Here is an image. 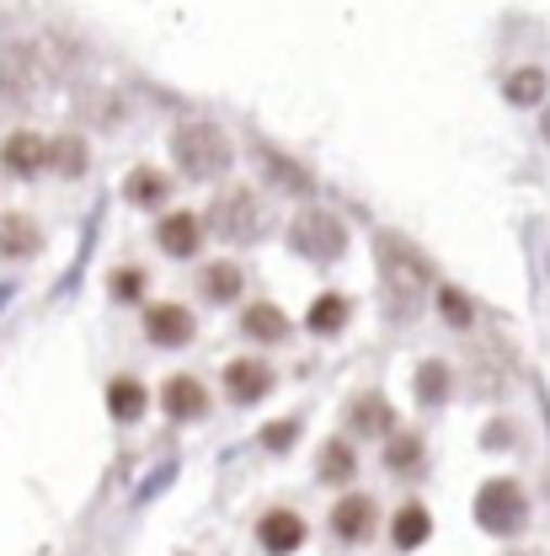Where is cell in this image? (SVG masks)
I'll use <instances>...</instances> for the list:
<instances>
[{"instance_id": "obj_20", "label": "cell", "mask_w": 550, "mask_h": 556, "mask_svg": "<svg viewBox=\"0 0 550 556\" xmlns=\"http://www.w3.org/2000/svg\"><path fill=\"white\" fill-rule=\"evenodd\" d=\"M358 477V460H353V444L347 439H332L321 450V482H353Z\"/></svg>"}, {"instance_id": "obj_3", "label": "cell", "mask_w": 550, "mask_h": 556, "mask_svg": "<svg viewBox=\"0 0 550 556\" xmlns=\"http://www.w3.org/2000/svg\"><path fill=\"white\" fill-rule=\"evenodd\" d=\"M380 274H385V289H391V305L396 311H407V305H417V294L427 289V278H433V268L417 257L407 241H396V236H385L380 241Z\"/></svg>"}, {"instance_id": "obj_14", "label": "cell", "mask_w": 550, "mask_h": 556, "mask_svg": "<svg viewBox=\"0 0 550 556\" xmlns=\"http://www.w3.org/2000/svg\"><path fill=\"white\" fill-rule=\"evenodd\" d=\"M241 332L257 338V343H283V338H289V316H283L278 305H246Z\"/></svg>"}, {"instance_id": "obj_15", "label": "cell", "mask_w": 550, "mask_h": 556, "mask_svg": "<svg viewBox=\"0 0 550 556\" xmlns=\"http://www.w3.org/2000/svg\"><path fill=\"white\" fill-rule=\"evenodd\" d=\"M546 70L540 65H524V70H513V75H508V80H502V91H508V102H513V108H540V102H546Z\"/></svg>"}, {"instance_id": "obj_10", "label": "cell", "mask_w": 550, "mask_h": 556, "mask_svg": "<svg viewBox=\"0 0 550 556\" xmlns=\"http://www.w3.org/2000/svg\"><path fill=\"white\" fill-rule=\"evenodd\" d=\"M155 241H161L166 257H193L199 241H204V225H199V214L177 208V214H166V219L155 225Z\"/></svg>"}, {"instance_id": "obj_28", "label": "cell", "mask_w": 550, "mask_h": 556, "mask_svg": "<svg viewBox=\"0 0 550 556\" xmlns=\"http://www.w3.org/2000/svg\"><path fill=\"white\" fill-rule=\"evenodd\" d=\"M273 172H278V182H289V188H299V193H310V177H305L299 166H289V161H278V155H273Z\"/></svg>"}, {"instance_id": "obj_2", "label": "cell", "mask_w": 550, "mask_h": 556, "mask_svg": "<svg viewBox=\"0 0 550 556\" xmlns=\"http://www.w3.org/2000/svg\"><path fill=\"white\" fill-rule=\"evenodd\" d=\"M476 525L486 535H519L529 525V497L524 486L508 482V477H491V482L476 492Z\"/></svg>"}, {"instance_id": "obj_1", "label": "cell", "mask_w": 550, "mask_h": 556, "mask_svg": "<svg viewBox=\"0 0 550 556\" xmlns=\"http://www.w3.org/2000/svg\"><path fill=\"white\" fill-rule=\"evenodd\" d=\"M171 155H177V166H182L188 177H199V182H214V177L230 172V139L219 135L214 124H182V129L171 135Z\"/></svg>"}, {"instance_id": "obj_19", "label": "cell", "mask_w": 550, "mask_h": 556, "mask_svg": "<svg viewBox=\"0 0 550 556\" xmlns=\"http://www.w3.org/2000/svg\"><path fill=\"white\" fill-rule=\"evenodd\" d=\"M353 428L358 433H396V417H391V407L380 396H358L353 402Z\"/></svg>"}, {"instance_id": "obj_17", "label": "cell", "mask_w": 550, "mask_h": 556, "mask_svg": "<svg viewBox=\"0 0 550 556\" xmlns=\"http://www.w3.org/2000/svg\"><path fill=\"white\" fill-rule=\"evenodd\" d=\"M199 289H204L214 305L241 300V263H208L204 274H199Z\"/></svg>"}, {"instance_id": "obj_8", "label": "cell", "mask_w": 550, "mask_h": 556, "mask_svg": "<svg viewBox=\"0 0 550 556\" xmlns=\"http://www.w3.org/2000/svg\"><path fill=\"white\" fill-rule=\"evenodd\" d=\"M374 525H380V508H374L369 492H347L343 503L332 508V530H337L343 541H369Z\"/></svg>"}, {"instance_id": "obj_13", "label": "cell", "mask_w": 550, "mask_h": 556, "mask_svg": "<svg viewBox=\"0 0 550 556\" xmlns=\"http://www.w3.org/2000/svg\"><path fill=\"white\" fill-rule=\"evenodd\" d=\"M161 407H166L171 417H204L208 413L204 380H193V375H171L166 391H161Z\"/></svg>"}, {"instance_id": "obj_12", "label": "cell", "mask_w": 550, "mask_h": 556, "mask_svg": "<svg viewBox=\"0 0 550 556\" xmlns=\"http://www.w3.org/2000/svg\"><path fill=\"white\" fill-rule=\"evenodd\" d=\"M38 247H43V230L27 214H5L0 219V257L5 263H27V257H38Z\"/></svg>"}, {"instance_id": "obj_9", "label": "cell", "mask_w": 550, "mask_h": 556, "mask_svg": "<svg viewBox=\"0 0 550 556\" xmlns=\"http://www.w3.org/2000/svg\"><path fill=\"white\" fill-rule=\"evenodd\" d=\"M225 391H230L235 402H263V396L273 391V369H268L263 358H230V364H225Z\"/></svg>"}, {"instance_id": "obj_7", "label": "cell", "mask_w": 550, "mask_h": 556, "mask_svg": "<svg viewBox=\"0 0 550 556\" xmlns=\"http://www.w3.org/2000/svg\"><path fill=\"white\" fill-rule=\"evenodd\" d=\"M257 541H263V552H268V556L299 552V546H305V519H299L294 508H273V514H263Z\"/></svg>"}, {"instance_id": "obj_26", "label": "cell", "mask_w": 550, "mask_h": 556, "mask_svg": "<svg viewBox=\"0 0 550 556\" xmlns=\"http://www.w3.org/2000/svg\"><path fill=\"white\" fill-rule=\"evenodd\" d=\"M438 311H444L449 327H465V321H471V300H465L460 289H444V294H438Z\"/></svg>"}, {"instance_id": "obj_5", "label": "cell", "mask_w": 550, "mask_h": 556, "mask_svg": "<svg viewBox=\"0 0 550 556\" xmlns=\"http://www.w3.org/2000/svg\"><path fill=\"white\" fill-rule=\"evenodd\" d=\"M0 166H5L11 177H38V172L49 166V139L33 135V129L5 135V144H0Z\"/></svg>"}, {"instance_id": "obj_24", "label": "cell", "mask_w": 550, "mask_h": 556, "mask_svg": "<svg viewBox=\"0 0 550 556\" xmlns=\"http://www.w3.org/2000/svg\"><path fill=\"white\" fill-rule=\"evenodd\" d=\"M417 460H422V439H417V433H391L385 466H391V471H412Z\"/></svg>"}, {"instance_id": "obj_22", "label": "cell", "mask_w": 550, "mask_h": 556, "mask_svg": "<svg viewBox=\"0 0 550 556\" xmlns=\"http://www.w3.org/2000/svg\"><path fill=\"white\" fill-rule=\"evenodd\" d=\"M343 321H347L343 294H321V300L310 305V332H343Z\"/></svg>"}, {"instance_id": "obj_21", "label": "cell", "mask_w": 550, "mask_h": 556, "mask_svg": "<svg viewBox=\"0 0 550 556\" xmlns=\"http://www.w3.org/2000/svg\"><path fill=\"white\" fill-rule=\"evenodd\" d=\"M166 193H171V182H166L161 172H150V166H139L135 177H129V199H135L139 208H155Z\"/></svg>"}, {"instance_id": "obj_11", "label": "cell", "mask_w": 550, "mask_h": 556, "mask_svg": "<svg viewBox=\"0 0 550 556\" xmlns=\"http://www.w3.org/2000/svg\"><path fill=\"white\" fill-rule=\"evenodd\" d=\"M144 332H150L155 348H182L193 338V316H188V305H150L144 311Z\"/></svg>"}, {"instance_id": "obj_6", "label": "cell", "mask_w": 550, "mask_h": 556, "mask_svg": "<svg viewBox=\"0 0 550 556\" xmlns=\"http://www.w3.org/2000/svg\"><path fill=\"white\" fill-rule=\"evenodd\" d=\"M214 230L219 236H230V241H252L263 225H257V199L241 188V193H225L219 204H214Z\"/></svg>"}, {"instance_id": "obj_27", "label": "cell", "mask_w": 550, "mask_h": 556, "mask_svg": "<svg viewBox=\"0 0 550 556\" xmlns=\"http://www.w3.org/2000/svg\"><path fill=\"white\" fill-rule=\"evenodd\" d=\"M294 433H299V422H268V428H263V444H268V450H289Z\"/></svg>"}, {"instance_id": "obj_4", "label": "cell", "mask_w": 550, "mask_h": 556, "mask_svg": "<svg viewBox=\"0 0 550 556\" xmlns=\"http://www.w3.org/2000/svg\"><path fill=\"white\" fill-rule=\"evenodd\" d=\"M289 247L299 252V257H310V263H337L347 252V230L337 214H327V208H305L294 225H289Z\"/></svg>"}, {"instance_id": "obj_18", "label": "cell", "mask_w": 550, "mask_h": 556, "mask_svg": "<svg viewBox=\"0 0 550 556\" xmlns=\"http://www.w3.org/2000/svg\"><path fill=\"white\" fill-rule=\"evenodd\" d=\"M144 407H150V396H144V386H139V380L118 375V380L107 386V413L118 417V422H135Z\"/></svg>"}, {"instance_id": "obj_16", "label": "cell", "mask_w": 550, "mask_h": 556, "mask_svg": "<svg viewBox=\"0 0 550 556\" xmlns=\"http://www.w3.org/2000/svg\"><path fill=\"white\" fill-rule=\"evenodd\" d=\"M391 535H396V546H401V552H417V546L433 535V519H427V508H422V503H401V508H396V525H391Z\"/></svg>"}, {"instance_id": "obj_30", "label": "cell", "mask_w": 550, "mask_h": 556, "mask_svg": "<svg viewBox=\"0 0 550 556\" xmlns=\"http://www.w3.org/2000/svg\"><path fill=\"white\" fill-rule=\"evenodd\" d=\"M546 139H550V113H546Z\"/></svg>"}, {"instance_id": "obj_25", "label": "cell", "mask_w": 550, "mask_h": 556, "mask_svg": "<svg viewBox=\"0 0 550 556\" xmlns=\"http://www.w3.org/2000/svg\"><path fill=\"white\" fill-rule=\"evenodd\" d=\"M417 391H422L427 407H438V402L449 396V369H444V364H422V369H417Z\"/></svg>"}, {"instance_id": "obj_29", "label": "cell", "mask_w": 550, "mask_h": 556, "mask_svg": "<svg viewBox=\"0 0 550 556\" xmlns=\"http://www.w3.org/2000/svg\"><path fill=\"white\" fill-rule=\"evenodd\" d=\"M113 294H118V300H135V294H139V274H135V268L113 278Z\"/></svg>"}, {"instance_id": "obj_23", "label": "cell", "mask_w": 550, "mask_h": 556, "mask_svg": "<svg viewBox=\"0 0 550 556\" xmlns=\"http://www.w3.org/2000/svg\"><path fill=\"white\" fill-rule=\"evenodd\" d=\"M86 161H91V155H86V144H80L75 135L60 139V144H49V166H60L65 177H80V172H86Z\"/></svg>"}]
</instances>
